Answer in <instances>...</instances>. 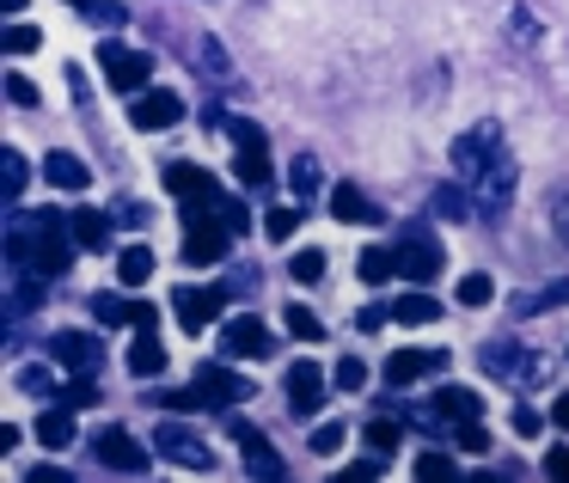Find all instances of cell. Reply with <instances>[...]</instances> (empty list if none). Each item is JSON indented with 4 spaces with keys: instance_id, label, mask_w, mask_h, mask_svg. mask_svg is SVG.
Wrapping results in <instances>:
<instances>
[{
    "instance_id": "6da1fadb",
    "label": "cell",
    "mask_w": 569,
    "mask_h": 483,
    "mask_svg": "<svg viewBox=\"0 0 569 483\" xmlns=\"http://www.w3.org/2000/svg\"><path fill=\"white\" fill-rule=\"evenodd\" d=\"M7 258H13L19 275L50 282V275H62L68 263H74V233H62L56 214H26V221L7 233Z\"/></svg>"
},
{
    "instance_id": "7a4b0ae2",
    "label": "cell",
    "mask_w": 569,
    "mask_h": 483,
    "mask_svg": "<svg viewBox=\"0 0 569 483\" xmlns=\"http://www.w3.org/2000/svg\"><path fill=\"white\" fill-rule=\"evenodd\" d=\"M478 368L490 373V380L515 385V392H532V385H545L551 361H545L539 349H520V343H508V336H490V343L478 349Z\"/></svg>"
},
{
    "instance_id": "3957f363",
    "label": "cell",
    "mask_w": 569,
    "mask_h": 483,
    "mask_svg": "<svg viewBox=\"0 0 569 483\" xmlns=\"http://www.w3.org/2000/svg\"><path fill=\"white\" fill-rule=\"evenodd\" d=\"M227 239H233V221L214 214V202H184V263H197V270L221 263Z\"/></svg>"
},
{
    "instance_id": "277c9868",
    "label": "cell",
    "mask_w": 569,
    "mask_h": 483,
    "mask_svg": "<svg viewBox=\"0 0 569 483\" xmlns=\"http://www.w3.org/2000/svg\"><path fill=\"white\" fill-rule=\"evenodd\" d=\"M502 153H508L502 148V123H496V117H483V123H471L466 135H453V153H447V160H453V178L471 190L496 160H502Z\"/></svg>"
},
{
    "instance_id": "5b68a950",
    "label": "cell",
    "mask_w": 569,
    "mask_h": 483,
    "mask_svg": "<svg viewBox=\"0 0 569 483\" xmlns=\"http://www.w3.org/2000/svg\"><path fill=\"white\" fill-rule=\"evenodd\" d=\"M92 453L104 471H123V477H148L153 471V446H141L129 429H99L92 434Z\"/></svg>"
},
{
    "instance_id": "8992f818",
    "label": "cell",
    "mask_w": 569,
    "mask_h": 483,
    "mask_svg": "<svg viewBox=\"0 0 569 483\" xmlns=\"http://www.w3.org/2000/svg\"><path fill=\"white\" fill-rule=\"evenodd\" d=\"M227 135H233V148H239V160H233L239 184H270V141H263V129L251 123V117H233Z\"/></svg>"
},
{
    "instance_id": "52a82bcc",
    "label": "cell",
    "mask_w": 569,
    "mask_h": 483,
    "mask_svg": "<svg viewBox=\"0 0 569 483\" xmlns=\"http://www.w3.org/2000/svg\"><path fill=\"white\" fill-rule=\"evenodd\" d=\"M270 349H276V336H270V324H263L258 312H239V319H227L221 355H233V361H263Z\"/></svg>"
},
{
    "instance_id": "ba28073f",
    "label": "cell",
    "mask_w": 569,
    "mask_h": 483,
    "mask_svg": "<svg viewBox=\"0 0 569 483\" xmlns=\"http://www.w3.org/2000/svg\"><path fill=\"white\" fill-rule=\"evenodd\" d=\"M99 68H104V80H111L117 92H148V80H153V62L141 50H123V43H104Z\"/></svg>"
},
{
    "instance_id": "9c48e42d",
    "label": "cell",
    "mask_w": 569,
    "mask_h": 483,
    "mask_svg": "<svg viewBox=\"0 0 569 483\" xmlns=\"http://www.w3.org/2000/svg\"><path fill=\"white\" fill-rule=\"evenodd\" d=\"M153 453L172 459V465H184V471H214L209 441H197V434L178 429V422H160V434H153Z\"/></svg>"
},
{
    "instance_id": "30bf717a",
    "label": "cell",
    "mask_w": 569,
    "mask_h": 483,
    "mask_svg": "<svg viewBox=\"0 0 569 483\" xmlns=\"http://www.w3.org/2000/svg\"><path fill=\"white\" fill-rule=\"evenodd\" d=\"M398 270H405L410 282H435V275H441V245H435L422 227H405V233H398Z\"/></svg>"
},
{
    "instance_id": "8fae6325",
    "label": "cell",
    "mask_w": 569,
    "mask_h": 483,
    "mask_svg": "<svg viewBox=\"0 0 569 483\" xmlns=\"http://www.w3.org/2000/svg\"><path fill=\"white\" fill-rule=\"evenodd\" d=\"M233 446L246 453V471H251V477H282V453H276V441H270L263 429L233 422Z\"/></svg>"
},
{
    "instance_id": "7c38bea8",
    "label": "cell",
    "mask_w": 569,
    "mask_h": 483,
    "mask_svg": "<svg viewBox=\"0 0 569 483\" xmlns=\"http://www.w3.org/2000/svg\"><path fill=\"white\" fill-rule=\"evenodd\" d=\"M172 306H178V324L197 336V331H209V319L227 306V294H221V288H178Z\"/></svg>"
},
{
    "instance_id": "4fadbf2b",
    "label": "cell",
    "mask_w": 569,
    "mask_h": 483,
    "mask_svg": "<svg viewBox=\"0 0 569 483\" xmlns=\"http://www.w3.org/2000/svg\"><path fill=\"white\" fill-rule=\"evenodd\" d=\"M288 398H295V416L307 422V416H319V404H325V373H319V361H295L288 368Z\"/></svg>"
},
{
    "instance_id": "5bb4252c",
    "label": "cell",
    "mask_w": 569,
    "mask_h": 483,
    "mask_svg": "<svg viewBox=\"0 0 569 483\" xmlns=\"http://www.w3.org/2000/svg\"><path fill=\"white\" fill-rule=\"evenodd\" d=\"M197 392H202V404H209V410H221V404H246L251 380H239V373L209 368V361H202V368H197Z\"/></svg>"
},
{
    "instance_id": "9a60e30c",
    "label": "cell",
    "mask_w": 569,
    "mask_h": 483,
    "mask_svg": "<svg viewBox=\"0 0 569 483\" xmlns=\"http://www.w3.org/2000/svg\"><path fill=\"white\" fill-rule=\"evenodd\" d=\"M178 111H184V99L178 92H136V104H129V123L136 129H172L178 123Z\"/></svg>"
},
{
    "instance_id": "2e32d148",
    "label": "cell",
    "mask_w": 569,
    "mask_h": 483,
    "mask_svg": "<svg viewBox=\"0 0 569 483\" xmlns=\"http://www.w3.org/2000/svg\"><path fill=\"white\" fill-rule=\"evenodd\" d=\"M50 349H56V361H62L68 373H99V361H104V349H99L92 331H62Z\"/></svg>"
},
{
    "instance_id": "e0dca14e",
    "label": "cell",
    "mask_w": 569,
    "mask_h": 483,
    "mask_svg": "<svg viewBox=\"0 0 569 483\" xmlns=\"http://www.w3.org/2000/svg\"><path fill=\"white\" fill-rule=\"evenodd\" d=\"M441 368H447L441 349H398V355L386 361V385H410V380H422V373H441Z\"/></svg>"
},
{
    "instance_id": "ac0fdd59",
    "label": "cell",
    "mask_w": 569,
    "mask_h": 483,
    "mask_svg": "<svg viewBox=\"0 0 569 483\" xmlns=\"http://www.w3.org/2000/svg\"><path fill=\"white\" fill-rule=\"evenodd\" d=\"M429 404L441 410L447 422H478V416H483V398L471 392V385H441V392H435Z\"/></svg>"
},
{
    "instance_id": "d6986e66",
    "label": "cell",
    "mask_w": 569,
    "mask_h": 483,
    "mask_svg": "<svg viewBox=\"0 0 569 483\" xmlns=\"http://www.w3.org/2000/svg\"><path fill=\"white\" fill-rule=\"evenodd\" d=\"M129 373H136V380H153V373H166L160 324H153V331H136V349H129Z\"/></svg>"
},
{
    "instance_id": "ffe728a7",
    "label": "cell",
    "mask_w": 569,
    "mask_h": 483,
    "mask_svg": "<svg viewBox=\"0 0 569 483\" xmlns=\"http://www.w3.org/2000/svg\"><path fill=\"white\" fill-rule=\"evenodd\" d=\"M166 190H172L178 202H214V178L202 172V165H172V172H166Z\"/></svg>"
},
{
    "instance_id": "44dd1931",
    "label": "cell",
    "mask_w": 569,
    "mask_h": 483,
    "mask_svg": "<svg viewBox=\"0 0 569 483\" xmlns=\"http://www.w3.org/2000/svg\"><path fill=\"white\" fill-rule=\"evenodd\" d=\"M331 214H337V221H343V227H373V221H380V209H373V202L368 197H361V190L356 184H331Z\"/></svg>"
},
{
    "instance_id": "7402d4cb",
    "label": "cell",
    "mask_w": 569,
    "mask_h": 483,
    "mask_svg": "<svg viewBox=\"0 0 569 483\" xmlns=\"http://www.w3.org/2000/svg\"><path fill=\"white\" fill-rule=\"evenodd\" d=\"M38 441L50 446V453H62V446H74V410H68L62 398H56V404L38 416Z\"/></svg>"
},
{
    "instance_id": "603a6c76",
    "label": "cell",
    "mask_w": 569,
    "mask_h": 483,
    "mask_svg": "<svg viewBox=\"0 0 569 483\" xmlns=\"http://www.w3.org/2000/svg\"><path fill=\"white\" fill-rule=\"evenodd\" d=\"M43 178H50L56 190H74V197H80V190L92 184V172H87V165L74 160V153H62V148H56L50 160H43Z\"/></svg>"
},
{
    "instance_id": "cb8c5ba5",
    "label": "cell",
    "mask_w": 569,
    "mask_h": 483,
    "mask_svg": "<svg viewBox=\"0 0 569 483\" xmlns=\"http://www.w3.org/2000/svg\"><path fill=\"white\" fill-rule=\"evenodd\" d=\"M68 233H74V245H80V251H104V245H111V221H104L99 209H74Z\"/></svg>"
},
{
    "instance_id": "d4e9b609",
    "label": "cell",
    "mask_w": 569,
    "mask_h": 483,
    "mask_svg": "<svg viewBox=\"0 0 569 483\" xmlns=\"http://www.w3.org/2000/svg\"><path fill=\"white\" fill-rule=\"evenodd\" d=\"M551 306H569V282H551V288H539V294H515V300H508L515 319H532V312H551Z\"/></svg>"
},
{
    "instance_id": "484cf974",
    "label": "cell",
    "mask_w": 569,
    "mask_h": 483,
    "mask_svg": "<svg viewBox=\"0 0 569 483\" xmlns=\"http://www.w3.org/2000/svg\"><path fill=\"white\" fill-rule=\"evenodd\" d=\"M288 184H295L300 202H312V197L325 190V165L312 160V153H295V165H288Z\"/></svg>"
},
{
    "instance_id": "4316f807",
    "label": "cell",
    "mask_w": 569,
    "mask_h": 483,
    "mask_svg": "<svg viewBox=\"0 0 569 483\" xmlns=\"http://www.w3.org/2000/svg\"><path fill=\"white\" fill-rule=\"evenodd\" d=\"M392 319H398V324H435V319H441V300L417 288V294H405V300L392 306Z\"/></svg>"
},
{
    "instance_id": "83f0119b",
    "label": "cell",
    "mask_w": 569,
    "mask_h": 483,
    "mask_svg": "<svg viewBox=\"0 0 569 483\" xmlns=\"http://www.w3.org/2000/svg\"><path fill=\"white\" fill-rule=\"evenodd\" d=\"M429 209L435 214H441V221H471V209H478V202H471V190L466 184H459V190H435V202H429Z\"/></svg>"
},
{
    "instance_id": "f1b7e54d",
    "label": "cell",
    "mask_w": 569,
    "mask_h": 483,
    "mask_svg": "<svg viewBox=\"0 0 569 483\" xmlns=\"http://www.w3.org/2000/svg\"><path fill=\"white\" fill-rule=\"evenodd\" d=\"M392 275H398V251H386V245H368V251H361V282L380 288V282H392Z\"/></svg>"
},
{
    "instance_id": "f546056e",
    "label": "cell",
    "mask_w": 569,
    "mask_h": 483,
    "mask_svg": "<svg viewBox=\"0 0 569 483\" xmlns=\"http://www.w3.org/2000/svg\"><path fill=\"white\" fill-rule=\"evenodd\" d=\"M26 178H31V165H26V153H19V148H7V153H0V197L13 202V197H19V190H26Z\"/></svg>"
},
{
    "instance_id": "4dcf8cb0",
    "label": "cell",
    "mask_w": 569,
    "mask_h": 483,
    "mask_svg": "<svg viewBox=\"0 0 569 483\" xmlns=\"http://www.w3.org/2000/svg\"><path fill=\"white\" fill-rule=\"evenodd\" d=\"M117 275H123V288H141L153 275V251L148 245H129L123 258H117Z\"/></svg>"
},
{
    "instance_id": "1f68e13d",
    "label": "cell",
    "mask_w": 569,
    "mask_h": 483,
    "mask_svg": "<svg viewBox=\"0 0 569 483\" xmlns=\"http://www.w3.org/2000/svg\"><path fill=\"white\" fill-rule=\"evenodd\" d=\"M80 19H87V26H99V31H117L129 19V7H117V0H87V7H80Z\"/></svg>"
},
{
    "instance_id": "d6a6232c",
    "label": "cell",
    "mask_w": 569,
    "mask_h": 483,
    "mask_svg": "<svg viewBox=\"0 0 569 483\" xmlns=\"http://www.w3.org/2000/svg\"><path fill=\"white\" fill-rule=\"evenodd\" d=\"M490 300H496V282L483 270L459 275V306H490Z\"/></svg>"
},
{
    "instance_id": "836d02e7",
    "label": "cell",
    "mask_w": 569,
    "mask_h": 483,
    "mask_svg": "<svg viewBox=\"0 0 569 483\" xmlns=\"http://www.w3.org/2000/svg\"><path fill=\"white\" fill-rule=\"evenodd\" d=\"M129 312H136V300H123V294H92V319H99V324H129Z\"/></svg>"
},
{
    "instance_id": "e575fe53",
    "label": "cell",
    "mask_w": 569,
    "mask_h": 483,
    "mask_svg": "<svg viewBox=\"0 0 569 483\" xmlns=\"http://www.w3.org/2000/svg\"><path fill=\"white\" fill-rule=\"evenodd\" d=\"M288 275H295V282L300 288H312V282H319V275H325V251H295V263H288Z\"/></svg>"
},
{
    "instance_id": "d590c367",
    "label": "cell",
    "mask_w": 569,
    "mask_h": 483,
    "mask_svg": "<svg viewBox=\"0 0 569 483\" xmlns=\"http://www.w3.org/2000/svg\"><path fill=\"white\" fill-rule=\"evenodd\" d=\"M56 398H62L68 410H87V404H99V385H92V373H74V385H62Z\"/></svg>"
},
{
    "instance_id": "8d00e7d4",
    "label": "cell",
    "mask_w": 569,
    "mask_h": 483,
    "mask_svg": "<svg viewBox=\"0 0 569 483\" xmlns=\"http://www.w3.org/2000/svg\"><path fill=\"white\" fill-rule=\"evenodd\" d=\"M398 441H405V429H398L392 416H373V422H368V446H373V453H392Z\"/></svg>"
},
{
    "instance_id": "74e56055",
    "label": "cell",
    "mask_w": 569,
    "mask_h": 483,
    "mask_svg": "<svg viewBox=\"0 0 569 483\" xmlns=\"http://www.w3.org/2000/svg\"><path fill=\"white\" fill-rule=\"evenodd\" d=\"M19 385H26L31 398H56L62 385H56V373L50 368H19Z\"/></svg>"
},
{
    "instance_id": "f35d334b",
    "label": "cell",
    "mask_w": 569,
    "mask_h": 483,
    "mask_svg": "<svg viewBox=\"0 0 569 483\" xmlns=\"http://www.w3.org/2000/svg\"><path fill=\"white\" fill-rule=\"evenodd\" d=\"M288 331H295V336H307V343H319V336H325V324H319V312L288 306Z\"/></svg>"
},
{
    "instance_id": "ab89813d",
    "label": "cell",
    "mask_w": 569,
    "mask_h": 483,
    "mask_svg": "<svg viewBox=\"0 0 569 483\" xmlns=\"http://www.w3.org/2000/svg\"><path fill=\"white\" fill-rule=\"evenodd\" d=\"M331 380L343 385V392H361V385H368V368H361V355H343V361H337Z\"/></svg>"
},
{
    "instance_id": "60d3db41",
    "label": "cell",
    "mask_w": 569,
    "mask_h": 483,
    "mask_svg": "<svg viewBox=\"0 0 569 483\" xmlns=\"http://www.w3.org/2000/svg\"><path fill=\"white\" fill-rule=\"evenodd\" d=\"M417 477L422 483H447V477H453V459H447V453H422L417 459Z\"/></svg>"
},
{
    "instance_id": "b9f144b4",
    "label": "cell",
    "mask_w": 569,
    "mask_h": 483,
    "mask_svg": "<svg viewBox=\"0 0 569 483\" xmlns=\"http://www.w3.org/2000/svg\"><path fill=\"white\" fill-rule=\"evenodd\" d=\"M38 26H7V56H31V50H38Z\"/></svg>"
},
{
    "instance_id": "7bdbcfd3",
    "label": "cell",
    "mask_w": 569,
    "mask_h": 483,
    "mask_svg": "<svg viewBox=\"0 0 569 483\" xmlns=\"http://www.w3.org/2000/svg\"><path fill=\"white\" fill-rule=\"evenodd\" d=\"M197 56H202V74H227V50L214 38H202L197 43Z\"/></svg>"
},
{
    "instance_id": "ee69618b",
    "label": "cell",
    "mask_w": 569,
    "mask_h": 483,
    "mask_svg": "<svg viewBox=\"0 0 569 483\" xmlns=\"http://www.w3.org/2000/svg\"><path fill=\"white\" fill-rule=\"evenodd\" d=\"M343 446V422H325V429H312V453H337Z\"/></svg>"
},
{
    "instance_id": "f6af8a7d",
    "label": "cell",
    "mask_w": 569,
    "mask_h": 483,
    "mask_svg": "<svg viewBox=\"0 0 569 483\" xmlns=\"http://www.w3.org/2000/svg\"><path fill=\"white\" fill-rule=\"evenodd\" d=\"M459 446H466V453H490V434L478 429V422H459V434H453Z\"/></svg>"
},
{
    "instance_id": "bcb514c9",
    "label": "cell",
    "mask_w": 569,
    "mask_h": 483,
    "mask_svg": "<svg viewBox=\"0 0 569 483\" xmlns=\"http://www.w3.org/2000/svg\"><path fill=\"white\" fill-rule=\"evenodd\" d=\"M263 227H270V239H295V227H300V209H276Z\"/></svg>"
},
{
    "instance_id": "7dc6e473",
    "label": "cell",
    "mask_w": 569,
    "mask_h": 483,
    "mask_svg": "<svg viewBox=\"0 0 569 483\" xmlns=\"http://www.w3.org/2000/svg\"><path fill=\"white\" fill-rule=\"evenodd\" d=\"M7 99H13V104H26V111H31V104H38V87H31L26 74H7Z\"/></svg>"
},
{
    "instance_id": "c3c4849f",
    "label": "cell",
    "mask_w": 569,
    "mask_h": 483,
    "mask_svg": "<svg viewBox=\"0 0 569 483\" xmlns=\"http://www.w3.org/2000/svg\"><path fill=\"white\" fill-rule=\"evenodd\" d=\"M551 227H557V239L569 245V190H557V197H551Z\"/></svg>"
},
{
    "instance_id": "681fc988",
    "label": "cell",
    "mask_w": 569,
    "mask_h": 483,
    "mask_svg": "<svg viewBox=\"0 0 569 483\" xmlns=\"http://www.w3.org/2000/svg\"><path fill=\"white\" fill-rule=\"evenodd\" d=\"M545 471H551L557 483H569V446H551V453H545Z\"/></svg>"
},
{
    "instance_id": "f907efd6",
    "label": "cell",
    "mask_w": 569,
    "mask_h": 483,
    "mask_svg": "<svg viewBox=\"0 0 569 483\" xmlns=\"http://www.w3.org/2000/svg\"><path fill=\"white\" fill-rule=\"evenodd\" d=\"M515 434H527V441H532V434H539V410H515Z\"/></svg>"
},
{
    "instance_id": "816d5d0a",
    "label": "cell",
    "mask_w": 569,
    "mask_h": 483,
    "mask_svg": "<svg viewBox=\"0 0 569 483\" xmlns=\"http://www.w3.org/2000/svg\"><path fill=\"white\" fill-rule=\"evenodd\" d=\"M551 416H557V429H569V392H563V398H557V404H551Z\"/></svg>"
},
{
    "instance_id": "f5cc1de1",
    "label": "cell",
    "mask_w": 569,
    "mask_h": 483,
    "mask_svg": "<svg viewBox=\"0 0 569 483\" xmlns=\"http://www.w3.org/2000/svg\"><path fill=\"white\" fill-rule=\"evenodd\" d=\"M0 7H7V13H26V0H0Z\"/></svg>"
}]
</instances>
